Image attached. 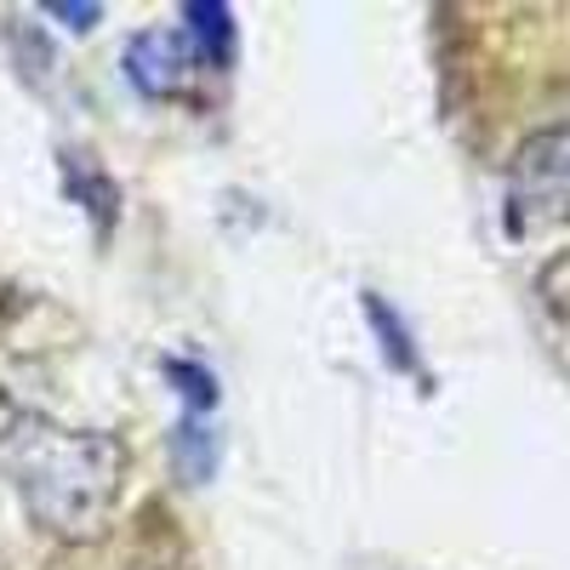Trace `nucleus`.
Here are the masks:
<instances>
[{
    "label": "nucleus",
    "instance_id": "obj_6",
    "mask_svg": "<svg viewBox=\"0 0 570 570\" xmlns=\"http://www.w3.org/2000/svg\"><path fill=\"white\" fill-rule=\"evenodd\" d=\"M360 308H365V320H371V331L383 337V360L394 365V371H416V348H411V331H405V320L376 297V292H365L360 297Z\"/></svg>",
    "mask_w": 570,
    "mask_h": 570
},
{
    "label": "nucleus",
    "instance_id": "obj_4",
    "mask_svg": "<svg viewBox=\"0 0 570 570\" xmlns=\"http://www.w3.org/2000/svg\"><path fill=\"white\" fill-rule=\"evenodd\" d=\"M177 35L188 40L195 63H206V69H228V58H234V12L223 7V0H188Z\"/></svg>",
    "mask_w": 570,
    "mask_h": 570
},
{
    "label": "nucleus",
    "instance_id": "obj_8",
    "mask_svg": "<svg viewBox=\"0 0 570 570\" xmlns=\"http://www.w3.org/2000/svg\"><path fill=\"white\" fill-rule=\"evenodd\" d=\"M40 12H46V18H58V23H69L75 35H80V29H91V23L104 18V7H91V0H46Z\"/></svg>",
    "mask_w": 570,
    "mask_h": 570
},
{
    "label": "nucleus",
    "instance_id": "obj_7",
    "mask_svg": "<svg viewBox=\"0 0 570 570\" xmlns=\"http://www.w3.org/2000/svg\"><path fill=\"white\" fill-rule=\"evenodd\" d=\"M166 376L177 383V394L188 400V416H200V411L217 405V376L200 360H166Z\"/></svg>",
    "mask_w": 570,
    "mask_h": 570
},
{
    "label": "nucleus",
    "instance_id": "obj_3",
    "mask_svg": "<svg viewBox=\"0 0 570 570\" xmlns=\"http://www.w3.org/2000/svg\"><path fill=\"white\" fill-rule=\"evenodd\" d=\"M188 63H195V52H188L183 35H137V40H126V80L142 91V98H177V91L188 86Z\"/></svg>",
    "mask_w": 570,
    "mask_h": 570
},
{
    "label": "nucleus",
    "instance_id": "obj_1",
    "mask_svg": "<svg viewBox=\"0 0 570 570\" xmlns=\"http://www.w3.org/2000/svg\"><path fill=\"white\" fill-rule=\"evenodd\" d=\"M120 462L126 456L109 434H86V428H63L29 411L0 422V473L23 497L35 525L63 542H86L109 525Z\"/></svg>",
    "mask_w": 570,
    "mask_h": 570
},
{
    "label": "nucleus",
    "instance_id": "obj_5",
    "mask_svg": "<svg viewBox=\"0 0 570 570\" xmlns=\"http://www.w3.org/2000/svg\"><path fill=\"white\" fill-rule=\"evenodd\" d=\"M177 468L188 485H206L217 473V434L200 416H183V428H177Z\"/></svg>",
    "mask_w": 570,
    "mask_h": 570
},
{
    "label": "nucleus",
    "instance_id": "obj_2",
    "mask_svg": "<svg viewBox=\"0 0 570 570\" xmlns=\"http://www.w3.org/2000/svg\"><path fill=\"white\" fill-rule=\"evenodd\" d=\"M502 223L513 240H537V234L570 223V126L519 142V155L508 160Z\"/></svg>",
    "mask_w": 570,
    "mask_h": 570
}]
</instances>
